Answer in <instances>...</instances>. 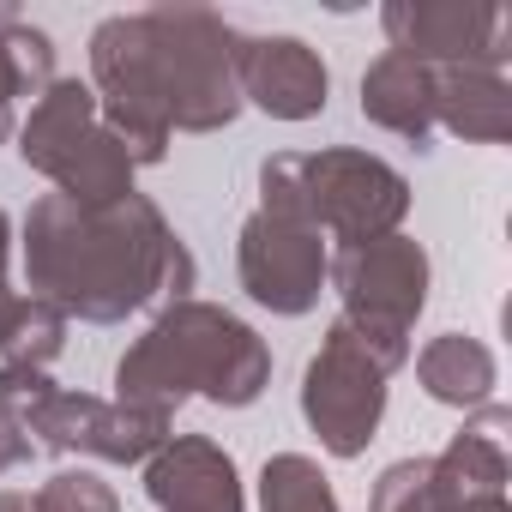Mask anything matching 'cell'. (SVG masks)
Wrapping results in <instances>:
<instances>
[{
  "instance_id": "cell-1",
  "label": "cell",
  "mask_w": 512,
  "mask_h": 512,
  "mask_svg": "<svg viewBox=\"0 0 512 512\" xmlns=\"http://www.w3.org/2000/svg\"><path fill=\"white\" fill-rule=\"evenodd\" d=\"M25 278L31 296L85 326H121L127 314L187 302L199 266L169 217L127 193L115 205H73L43 193L25 211Z\"/></svg>"
},
{
  "instance_id": "cell-2",
  "label": "cell",
  "mask_w": 512,
  "mask_h": 512,
  "mask_svg": "<svg viewBox=\"0 0 512 512\" xmlns=\"http://www.w3.org/2000/svg\"><path fill=\"white\" fill-rule=\"evenodd\" d=\"M266 386H272V344L241 314L199 296L157 308V320L115 362V398L169 416L187 398H205L217 410H247L266 398Z\"/></svg>"
},
{
  "instance_id": "cell-3",
  "label": "cell",
  "mask_w": 512,
  "mask_h": 512,
  "mask_svg": "<svg viewBox=\"0 0 512 512\" xmlns=\"http://www.w3.org/2000/svg\"><path fill=\"white\" fill-rule=\"evenodd\" d=\"M260 211L296 217L320 229L338 247L398 235L410 217V181L356 145H326V151H278L260 163Z\"/></svg>"
},
{
  "instance_id": "cell-4",
  "label": "cell",
  "mask_w": 512,
  "mask_h": 512,
  "mask_svg": "<svg viewBox=\"0 0 512 512\" xmlns=\"http://www.w3.org/2000/svg\"><path fill=\"white\" fill-rule=\"evenodd\" d=\"M145 67L175 133H223L241 115L235 43L241 31L211 7H145Z\"/></svg>"
},
{
  "instance_id": "cell-5",
  "label": "cell",
  "mask_w": 512,
  "mask_h": 512,
  "mask_svg": "<svg viewBox=\"0 0 512 512\" xmlns=\"http://www.w3.org/2000/svg\"><path fill=\"white\" fill-rule=\"evenodd\" d=\"M13 139H19L25 169H37L43 181H55V193L73 199V205H115V199L139 193L133 187L139 163L109 133V121L97 109V91L85 79H55L31 103V115L19 121Z\"/></svg>"
},
{
  "instance_id": "cell-6",
  "label": "cell",
  "mask_w": 512,
  "mask_h": 512,
  "mask_svg": "<svg viewBox=\"0 0 512 512\" xmlns=\"http://www.w3.org/2000/svg\"><path fill=\"white\" fill-rule=\"evenodd\" d=\"M410 362V344L368 338L350 320H332L314 362L302 368V416L332 458H362L386 416V380Z\"/></svg>"
},
{
  "instance_id": "cell-7",
  "label": "cell",
  "mask_w": 512,
  "mask_h": 512,
  "mask_svg": "<svg viewBox=\"0 0 512 512\" xmlns=\"http://www.w3.org/2000/svg\"><path fill=\"white\" fill-rule=\"evenodd\" d=\"M428 278H434L428 247L404 229L380 235V241L338 247L332 266H326V284L344 302L338 320H350L368 338H392V344H410V326L428 308Z\"/></svg>"
},
{
  "instance_id": "cell-8",
  "label": "cell",
  "mask_w": 512,
  "mask_h": 512,
  "mask_svg": "<svg viewBox=\"0 0 512 512\" xmlns=\"http://www.w3.org/2000/svg\"><path fill=\"white\" fill-rule=\"evenodd\" d=\"M25 434L37 452L55 458H97V464H145L169 434L175 416L169 410H145V404H121V398H91V392H43L25 410Z\"/></svg>"
},
{
  "instance_id": "cell-9",
  "label": "cell",
  "mask_w": 512,
  "mask_h": 512,
  "mask_svg": "<svg viewBox=\"0 0 512 512\" xmlns=\"http://www.w3.org/2000/svg\"><path fill=\"white\" fill-rule=\"evenodd\" d=\"M97 109L109 121V133L127 145V157L139 169H157L175 145V127L163 115V97L151 85L145 67V37H139V13H115L91 31V79Z\"/></svg>"
},
{
  "instance_id": "cell-10",
  "label": "cell",
  "mask_w": 512,
  "mask_h": 512,
  "mask_svg": "<svg viewBox=\"0 0 512 512\" xmlns=\"http://www.w3.org/2000/svg\"><path fill=\"white\" fill-rule=\"evenodd\" d=\"M326 266H332L326 235L296 223V217L253 211L235 235V278H241L247 302H260L278 320H302L320 308Z\"/></svg>"
},
{
  "instance_id": "cell-11",
  "label": "cell",
  "mask_w": 512,
  "mask_h": 512,
  "mask_svg": "<svg viewBox=\"0 0 512 512\" xmlns=\"http://www.w3.org/2000/svg\"><path fill=\"white\" fill-rule=\"evenodd\" d=\"M380 31L392 55L422 67H500L512 55V13L476 0H392L380 7Z\"/></svg>"
},
{
  "instance_id": "cell-12",
  "label": "cell",
  "mask_w": 512,
  "mask_h": 512,
  "mask_svg": "<svg viewBox=\"0 0 512 512\" xmlns=\"http://www.w3.org/2000/svg\"><path fill=\"white\" fill-rule=\"evenodd\" d=\"M235 85H241V109H266L272 121H314L326 115L332 97V73L320 61V49H308L302 37H241L235 43Z\"/></svg>"
},
{
  "instance_id": "cell-13",
  "label": "cell",
  "mask_w": 512,
  "mask_h": 512,
  "mask_svg": "<svg viewBox=\"0 0 512 512\" xmlns=\"http://www.w3.org/2000/svg\"><path fill=\"white\" fill-rule=\"evenodd\" d=\"M151 512H247L235 458L205 434H169L145 458Z\"/></svg>"
},
{
  "instance_id": "cell-14",
  "label": "cell",
  "mask_w": 512,
  "mask_h": 512,
  "mask_svg": "<svg viewBox=\"0 0 512 512\" xmlns=\"http://www.w3.org/2000/svg\"><path fill=\"white\" fill-rule=\"evenodd\" d=\"M434 133L464 145L512 139V85L500 67H434Z\"/></svg>"
},
{
  "instance_id": "cell-15",
  "label": "cell",
  "mask_w": 512,
  "mask_h": 512,
  "mask_svg": "<svg viewBox=\"0 0 512 512\" xmlns=\"http://www.w3.org/2000/svg\"><path fill=\"white\" fill-rule=\"evenodd\" d=\"M362 115L380 133H398L416 151H434V67L386 49L362 73Z\"/></svg>"
},
{
  "instance_id": "cell-16",
  "label": "cell",
  "mask_w": 512,
  "mask_h": 512,
  "mask_svg": "<svg viewBox=\"0 0 512 512\" xmlns=\"http://www.w3.org/2000/svg\"><path fill=\"white\" fill-rule=\"evenodd\" d=\"M416 380L434 404H452V410H482L494 398V380H500V362L482 338L470 332H440L416 350Z\"/></svg>"
},
{
  "instance_id": "cell-17",
  "label": "cell",
  "mask_w": 512,
  "mask_h": 512,
  "mask_svg": "<svg viewBox=\"0 0 512 512\" xmlns=\"http://www.w3.org/2000/svg\"><path fill=\"white\" fill-rule=\"evenodd\" d=\"M506 428H512V410L488 398L482 410H464V428L446 440V452H434L446 464V476L458 482L464 500L506 494V476H512V440H506Z\"/></svg>"
},
{
  "instance_id": "cell-18",
  "label": "cell",
  "mask_w": 512,
  "mask_h": 512,
  "mask_svg": "<svg viewBox=\"0 0 512 512\" xmlns=\"http://www.w3.org/2000/svg\"><path fill=\"white\" fill-rule=\"evenodd\" d=\"M55 85V37L0 7V145L19 133V103Z\"/></svg>"
},
{
  "instance_id": "cell-19",
  "label": "cell",
  "mask_w": 512,
  "mask_h": 512,
  "mask_svg": "<svg viewBox=\"0 0 512 512\" xmlns=\"http://www.w3.org/2000/svg\"><path fill=\"white\" fill-rule=\"evenodd\" d=\"M67 350V314L49 308L43 296H13L0 290V362L13 368H49Z\"/></svg>"
},
{
  "instance_id": "cell-20",
  "label": "cell",
  "mask_w": 512,
  "mask_h": 512,
  "mask_svg": "<svg viewBox=\"0 0 512 512\" xmlns=\"http://www.w3.org/2000/svg\"><path fill=\"white\" fill-rule=\"evenodd\" d=\"M458 506H464V494L440 458H398L380 470L368 512H458Z\"/></svg>"
},
{
  "instance_id": "cell-21",
  "label": "cell",
  "mask_w": 512,
  "mask_h": 512,
  "mask_svg": "<svg viewBox=\"0 0 512 512\" xmlns=\"http://www.w3.org/2000/svg\"><path fill=\"white\" fill-rule=\"evenodd\" d=\"M260 512H338V488L308 452H278L260 464Z\"/></svg>"
},
{
  "instance_id": "cell-22",
  "label": "cell",
  "mask_w": 512,
  "mask_h": 512,
  "mask_svg": "<svg viewBox=\"0 0 512 512\" xmlns=\"http://www.w3.org/2000/svg\"><path fill=\"white\" fill-rule=\"evenodd\" d=\"M25 500H31V512H121V494H115L97 470H85V464H79V470H73V464L55 470L37 494L25 488Z\"/></svg>"
},
{
  "instance_id": "cell-23",
  "label": "cell",
  "mask_w": 512,
  "mask_h": 512,
  "mask_svg": "<svg viewBox=\"0 0 512 512\" xmlns=\"http://www.w3.org/2000/svg\"><path fill=\"white\" fill-rule=\"evenodd\" d=\"M31 452H37V446H31V434H25V422L0 410V476L25 470V464H31Z\"/></svg>"
},
{
  "instance_id": "cell-24",
  "label": "cell",
  "mask_w": 512,
  "mask_h": 512,
  "mask_svg": "<svg viewBox=\"0 0 512 512\" xmlns=\"http://www.w3.org/2000/svg\"><path fill=\"white\" fill-rule=\"evenodd\" d=\"M7 266H13V217L0 211V290H7Z\"/></svg>"
},
{
  "instance_id": "cell-25",
  "label": "cell",
  "mask_w": 512,
  "mask_h": 512,
  "mask_svg": "<svg viewBox=\"0 0 512 512\" xmlns=\"http://www.w3.org/2000/svg\"><path fill=\"white\" fill-rule=\"evenodd\" d=\"M458 512H512V506H506V494H476V500H464Z\"/></svg>"
},
{
  "instance_id": "cell-26",
  "label": "cell",
  "mask_w": 512,
  "mask_h": 512,
  "mask_svg": "<svg viewBox=\"0 0 512 512\" xmlns=\"http://www.w3.org/2000/svg\"><path fill=\"white\" fill-rule=\"evenodd\" d=\"M0 512H31V500H25V488H7V494H0Z\"/></svg>"
}]
</instances>
